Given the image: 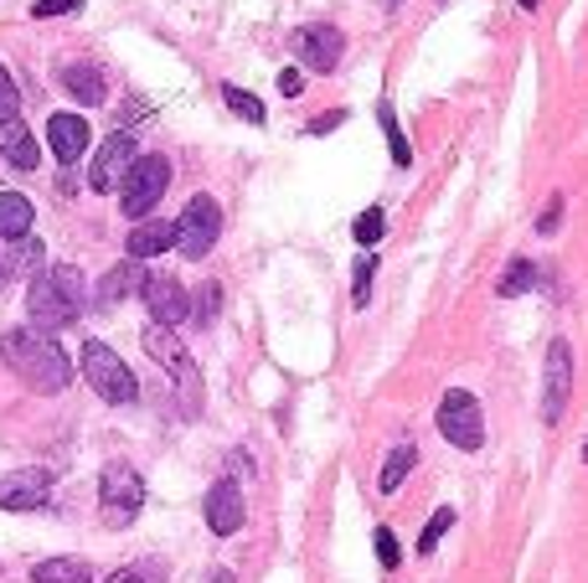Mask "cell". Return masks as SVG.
Here are the masks:
<instances>
[{"label": "cell", "instance_id": "cell-26", "mask_svg": "<svg viewBox=\"0 0 588 583\" xmlns=\"http://www.w3.org/2000/svg\"><path fill=\"white\" fill-rule=\"evenodd\" d=\"M454 526V511L450 506H439V511H433V522L424 526V537H418V552H424V558H429L433 547H439V537H444V532H450Z\"/></svg>", "mask_w": 588, "mask_h": 583}, {"label": "cell", "instance_id": "cell-37", "mask_svg": "<svg viewBox=\"0 0 588 583\" xmlns=\"http://www.w3.org/2000/svg\"><path fill=\"white\" fill-rule=\"evenodd\" d=\"M212 583H233V573H228V568H217V573H212Z\"/></svg>", "mask_w": 588, "mask_h": 583}, {"label": "cell", "instance_id": "cell-24", "mask_svg": "<svg viewBox=\"0 0 588 583\" xmlns=\"http://www.w3.org/2000/svg\"><path fill=\"white\" fill-rule=\"evenodd\" d=\"M531 284H537V264H531V258H516V264H511L506 274H501V284H495V294H527Z\"/></svg>", "mask_w": 588, "mask_h": 583}, {"label": "cell", "instance_id": "cell-30", "mask_svg": "<svg viewBox=\"0 0 588 583\" xmlns=\"http://www.w3.org/2000/svg\"><path fill=\"white\" fill-rule=\"evenodd\" d=\"M16 104H21L16 78H11V73H5V62H0V119H16Z\"/></svg>", "mask_w": 588, "mask_h": 583}, {"label": "cell", "instance_id": "cell-21", "mask_svg": "<svg viewBox=\"0 0 588 583\" xmlns=\"http://www.w3.org/2000/svg\"><path fill=\"white\" fill-rule=\"evenodd\" d=\"M32 579L37 583H94V568L83 563V558H47V563L32 568Z\"/></svg>", "mask_w": 588, "mask_h": 583}, {"label": "cell", "instance_id": "cell-23", "mask_svg": "<svg viewBox=\"0 0 588 583\" xmlns=\"http://www.w3.org/2000/svg\"><path fill=\"white\" fill-rule=\"evenodd\" d=\"M222 98H228V109H233L237 119H248V124H264V104H258L254 94H248V88H237V83H222Z\"/></svg>", "mask_w": 588, "mask_h": 583}, {"label": "cell", "instance_id": "cell-20", "mask_svg": "<svg viewBox=\"0 0 588 583\" xmlns=\"http://www.w3.org/2000/svg\"><path fill=\"white\" fill-rule=\"evenodd\" d=\"M139 284H145V269L130 258V264H119V269L103 274V284H98V305H119V300H124L130 290H139Z\"/></svg>", "mask_w": 588, "mask_h": 583}, {"label": "cell", "instance_id": "cell-7", "mask_svg": "<svg viewBox=\"0 0 588 583\" xmlns=\"http://www.w3.org/2000/svg\"><path fill=\"white\" fill-rule=\"evenodd\" d=\"M98 506H103V522L124 526L135 522V511L145 506V481H139L130 465H103V481H98Z\"/></svg>", "mask_w": 588, "mask_h": 583}, {"label": "cell", "instance_id": "cell-32", "mask_svg": "<svg viewBox=\"0 0 588 583\" xmlns=\"http://www.w3.org/2000/svg\"><path fill=\"white\" fill-rule=\"evenodd\" d=\"M68 11H83V0H37V5H32V16H37V21L68 16Z\"/></svg>", "mask_w": 588, "mask_h": 583}, {"label": "cell", "instance_id": "cell-12", "mask_svg": "<svg viewBox=\"0 0 588 583\" xmlns=\"http://www.w3.org/2000/svg\"><path fill=\"white\" fill-rule=\"evenodd\" d=\"M139 294H145V305H150V315H156V326H181L186 315H192V294L181 290L171 274H145V284H139Z\"/></svg>", "mask_w": 588, "mask_h": 583}, {"label": "cell", "instance_id": "cell-13", "mask_svg": "<svg viewBox=\"0 0 588 583\" xmlns=\"http://www.w3.org/2000/svg\"><path fill=\"white\" fill-rule=\"evenodd\" d=\"M52 496V470H16L0 481V506L5 511H37Z\"/></svg>", "mask_w": 588, "mask_h": 583}, {"label": "cell", "instance_id": "cell-16", "mask_svg": "<svg viewBox=\"0 0 588 583\" xmlns=\"http://www.w3.org/2000/svg\"><path fill=\"white\" fill-rule=\"evenodd\" d=\"M0 156L11 160V166H21V171H37L41 145H37V135H32L21 119H0Z\"/></svg>", "mask_w": 588, "mask_h": 583}, {"label": "cell", "instance_id": "cell-36", "mask_svg": "<svg viewBox=\"0 0 588 583\" xmlns=\"http://www.w3.org/2000/svg\"><path fill=\"white\" fill-rule=\"evenodd\" d=\"M335 124H341V114H320L310 124V135H326V130H335Z\"/></svg>", "mask_w": 588, "mask_h": 583}, {"label": "cell", "instance_id": "cell-1", "mask_svg": "<svg viewBox=\"0 0 588 583\" xmlns=\"http://www.w3.org/2000/svg\"><path fill=\"white\" fill-rule=\"evenodd\" d=\"M0 356H5V367L16 372L26 388L37 392H62L73 382V362L62 356V347L52 341L47 331H5L0 336Z\"/></svg>", "mask_w": 588, "mask_h": 583}, {"label": "cell", "instance_id": "cell-17", "mask_svg": "<svg viewBox=\"0 0 588 583\" xmlns=\"http://www.w3.org/2000/svg\"><path fill=\"white\" fill-rule=\"evenodd\" d=\"M62 88L78 98V104H88V109L109 104V83H103V73H98L94 62H68L62 68Z\"/></svg>", "mask_w": 588, "mask_h": 583}, {"label": "cell", "instance_id": "cell-33", "mask_svg": "<svg viewBox=\"0 0 588 583\" xmlns=\"http://www.w3.org/2000/svg\"><path fill=\"white\" fill-rule=\"evenodd\" d=\"M377 558H382V568H397V558H403V552H397V537H392L388 526L377 532Z\"/></svg>", "mask_w": 588, "mask_h": 583}, {"label": "cell", "instance_id": "cell-25", "mask_svg": "<svg viewBox=\"0 0 588 583\" xmlns=\"http://www.w3.org/2000/svg\"><path fill=\"white\" fill-rule=\"evenodd\" d=\"M352 233H356V243H362V248H372L377 238L388 233V217H382V207H367V212L356 217V228H352Z\"/></svg>", "mask_w": 588, "mask_h": 583}, {"label": "cell", "instance_id": "cell-3", "mask_svg": "<svg viewBox=\"0 0 588 583\" xmlns=\"http://www.w3.org/2000/svg\"><path fill=\"white\" fill-rule=\"evenodd\" d=\"M83 377H88V388H94L103 403H135L139 398L135 372L124 367L119 351L103 347V341H88V347H83Z\"/></svg>", "mask_w": 588, "mask_h": 583}, {"label": "cell", "instance_id": "cell-8", "mask_svg": "<svg viewBox=\"0 0 588 583\" xmlns=\"http://www.w3.org/2000/svg\"><path fill=\"white\" fill-rule=\"evenodd\" d=\"M217 233H222V207H217L212 196H192L186 212L176 217V248L186 253V258H207Z\"/></svg>", "mask_w": 588, "mask_h": 583}, {"label": "cell", "instance_id": "cell-28", "mask_svg": "<svg viewBox=\"0 0 588 583\" xmlns=\"http://www.w3.org/2000/svg\"><path fill=\"white\" fill-rule=\"evenodd\" d=\"M103 583H166V573H160V563H130V568H119L114 579H103Z\"/></svg>", "mask_w": 588, "mask_h": 583}, {"label": "cell", "instance_id": "cell-34", "mask_svg": "<svg viewBox=\"0 0 588 583\" xmlns=\"http://www.w3.org/2000/svg\"><path fill=\"white\" fill-rule=\"evenodd\" d=\"M558 217H563V202L552 196V202H548V212L537 217V233H558Z\"/></svg>", "mask_w": 588, "mask_h": 583}, {"label": "cell", "instance_id": "cell-9", "mask_svg": "<svg viewBox=\"0 0 588 583\" xmlns=\"http://www.w3.org/2000/svg\"><path fill=\"white\" fill-rule=\"evenodd\" d=\"M568 392H573V347L568 341H552L548 367H542V424L548 428L568 413Z\"/></svg>", "mask_w": 588, "mask_h": 583}, {"label": "cell", "instance_id": "cell-6", "mask_svg": "<svg viewBox=\"0 0 588 583\" xmlns=\"http://www.w3.org/2000/svg\"><path fill=\"white\" fill-rule=\"evenodd\" d=\"M439 434H444L454 449L486 445V413H480V403H475V392H465V388L444 392V403H439Z\"/></svg>", "mask_w": 588, "mask_h": 583}, {"label": "cell", "instance_id": "cell-19", "mask_svg": "<svg viewBox=\"0 0 588 583\" xmlns=\"http://www.w3.org/2000/svg\"><path fill=\"white\" fill-rule=\"evenodd\" d=\"M32 222H37V212H32V202L21 192H0V238H11V243H21V238H32Z\"/></svg>", "mask_w": 588, "mask_h": 583}, {"label": "cell", "instance_id": "cell-5", "mask_svg": "<svg viewBox=\"0 0 588 583\" xmlns=\"http://www.w3.org/2000/svg\"><path fill=\"white\" fill-rule=\"evenodd\" d=\"M145 351L171 372V382H176V392H181V409L186 413L201 409V377H196V362L186 356V347H181L176 336L166 331V326H150V331H145Z\"/></svg>", "mask_w": 588, "mask_h": 583}, {"label": "cell", "instance_id": "cell-31", "mask_svg": "<svg viewBox=\"0 0 588 583\" xmlns=\"http://www.w3.org/2000/svg\"><path fill=\"white\" fill-rule=\"evenodd\" d=\"M217 300H222V284H201V300H196V311H192L201 326H207V320L217 315Z\"/></svg>", "mask_w": 588, "mask_h": 583}, {"label": "cell", "instance_id": "cell-29", "mask_svg": "<svg viewBox=\"0 0 588 583\" xmlns=\"http://www.w3.org/2000/svg\"><path fill=\"white\" fill-rule=\"evenodd\" d=\"M377 114H382V130H388V139H392V160H397V166H408L413 156H408V145H403V135H397V119H392V109L382 104Z\"/></svg>", "mask_w": 588, "mask_h": 583}, {"label": "cell", "instance_id": "cell-15", "mask_svg": "<svg viewBox=\"0 0 588 583\" xmlns=\"http://www.w3.org/2000/svg\"><path fill=\"white\" fill-rule=\"evenodd\" d=\"M47 139H52V156H58L62 166H78L94 135H88V124H83L78 114H52L47 119Z\"/></svg>", "mask_w": 588, "mask_h": 583}, {"label": "cell", "instance_id": "cell-18", "mask_svg": "<svg viewBox=\"0 0 588 583\" xmlns=\"http://www.w3.org/2000/svg\"><path fill=\"white\" fill-rule=\"evenodd\" d=\"M124 248H130L135 264H139V258H160L166 248H176V222H139Z\"/></svg>", "mask_w": 588, "mask_h": 583}, {"label": "cell", "instance_id": "cell-14", "mask_svg": "<svg viewBox=\"0 0 588 583\" xmlns=\"http://www.w3.org/2000/svg\"><path fill=\"white\" fill-rule=\"evenodd\" d=\"M207 526H212L217 537H233L237 526H243V490H237V481H217L207 490Z\"/></svg>", "mask_w": 588, "mask_h": 583}, {"label": "cell", "instance_id": "cell-4", "mask_svg": "<svg viewBox=\"0 0 588 583\" xmlns=\"http://www.w3.org/2000/svg\"><path fill=\"white\" fill-rule=\"evenodd\" d=\"M166 186H171V160L166 156H139L135 166H130V175H124V186H119V207H124V217H150L160 207V196H166Z\"/></svg>", "mask_w": 588, "mask_h": 583}, {"label": "cell", "instance_id": "cell-35", "mask_svg": "<svg viewBox=\"0 0 588 583\" xmlns=\"http://www.w3.org/2000/svg\"><path fill=\"white\" fill-rule=\"evenodd\" d=\"M299 83H305V73L299 68H284L279 73V94H299Z\"/></svg>", "mask_w": 588, "mask_h": 583}, {"label": "cell", "instance_id": "cell-22", "mask_svg": "<svg viewBox=\"0 0 588 583\" xmlns=\"http://www.w3.org/2000/svg\"><path fill=\"white\" fill-rule=\"evenodd\" d=\"M413 465H418V449H413V445H397V449H392V454H388V465H382V475H377V486H382V496H392V490L403 486Z\"/></svg>", "mask_w": 588, "mask_h": 583}, {"label": "cell", "instance_id": "cell-10", "mask_svg": "<svg viewBox=\"0 0 588 583\" xmlns=\"http://www.w3.org/2000/svg\"><path fill=\"white\" fill-rule=\"evenodd\" d=\"M135 160H139L135 135H130V130H114V135L103 139V145H98L94 171H88V186H94V192H119Z\"/></svg>", "mask_w": 588, "mask_h": 583}, {"label": "cell", "instance_id": "cell-38", "mask_svg": "<svg viewBox=\"0 0 588 583\" xmlns=\"http://www.w3.org/2000/svg\"><path fill=\"white\" fill-rule=\"evenodd\" d=\"M522 5H527V11H531V5H537V0H522Z\"/></svg>", "mask_w": 588, "mask_h": 583}, {"label": "cell", "instance_id": "cell-27", "mask_svg": "<svg viewBox=\"0 0 588 583\" xmlns=\"http://www.w3.org/2000/svg\"><path fill=\"white\" fill-rule=\"evenodd\" d=\"M372 274H377V258H372V253H362V258H356V279H352V300H356V305H367V300H372Z\"/></svg>", "mask_w": 588, "mask_h": 583}, {"label": "cell", "instance_id": "cell-11", "mask_svg": "<svg viewBox=\"0 0 588 583\" xmlns=\"http://www.w3.org/2000/svg\"><path fill=\"white\" fill-rule=\"evenodd\" d=\"M294 58L305 62V68H315V73H331L335 62H341V52H346V37L335 32V26H326V21H315V26H299L290 37Z\"/></svg>", "mask_w": 588, "mask_h": 583}, {"label": "cell", "instance_id": "cell-2", "mask_svg": "<svg viewBox=\"0 0 588 583\" xmlns=\"http://www.w3.org/2000/svg\"><path fill=\"white\" fill-rule=\"evenodd\" d=\"M83 311V274L73 264H58V269H47L32 279V290H26V315H32V331H62V326H73Z\"/></svg>", "mask_w": 588, "mask_h": 583}]
</instances>
